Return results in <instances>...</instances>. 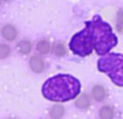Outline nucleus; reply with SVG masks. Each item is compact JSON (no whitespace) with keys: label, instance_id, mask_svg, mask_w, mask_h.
Returning <instances> with one entry per match:
<instances>
[{"label":"nucleus","instance_id":"6","mask_svg":"<svg viewBox=\"0 0 123 119\" xmlns=\"http://www.w3.org/2000/svg\"><path fill=\"white\" fill-rule=\"evenodd\" d=\"M17 29L11 24H6L1 28V36L7 41H13L17 37Z\"/></svg>","mask_w":123,"mask_h":119},{"label":"nucleus","instance_id":"13","mask_svg":"<svg viewBox=\"0 0 123 119\" xmlns=\"http://www.w3.org/2000/svg\"><path fill=\"white\" fill-rule=\"evenodd\" d=\"M64 107L63 106H60V105H55L52 107L51 112H49V115L52 118H60V117H63L64 115Z\"/></svg>","mask_w":123,"mask_h":119},{"label":"nucleus","instance_id":"3","mask_svg":"<svg viewBox=\"0 0 123 119\" xmlns=\"http://www.w3.org/2000/svg\"><path fill=\"white\" fill-rule=\"evenodd\" d=\"M98 70L103 74H106L112 83L123 88V54H105L98 60Z\"/></svg>","mask_w":123,"mask_h":119},{"label":"nucleus","instance_id":"7","mask_svg":"<svg viewBox=\"0 0 123 119\" xmlns=\"http://www.w3.org/2000/svg\"><path fill=\"white\" fill-rule=\"evenodd\" d=\"M106 95H107L106 89H105L103 85L97 84V85L93 87V89H92V97H93L97 102H101V101L106 97Z\"/></svg>","mask_w":123,"mask_h":119},{"label":"nucleus","instance_id":"14","mask_svg":"<svg viewBox=\"0 0 123 119\" xmlns=\"http://www.w3.org/2000/svg\"><path fill=\"white\" fill-rule=\"evenodd\" d=\"M11 53V48L5 45V43H0V60H3V59H6Z\"/></svg>","mask_w":123,"mask_h":119},{"label":"nucleus","instance_id":"15","mask_svg":"<svg viewBox=\"0 0 123 119\" xmlns=\"http://www.w3.org/2000/svg\"><path fill=\"white\" fill-rule=\"evenodd\" d=\"M117 21H118V24H119V25H123V10H121V11L118 12Z\"/></svg>","mask_w":123,"mask_h":119},{"label":"nucleus","instance_id":"12","mask_svg":"<svg viewBox=\"0 0 123 119\" xmlns=\"http://www.w3.org/2000/svg\"><path fill=\"white\" fill-rule=\"evenodd\" d=\"M53 53L57 57H64L67 54V47L63 42H57L53 47Z\"/></svg>","mask_w":123,"mask_h":119},{"label":"nucleus","instance_id":"1","mask_svg":"<svg viewBox=\"0 0 123 119\" xmlns=\"http://www.w3.org/2000/svg\"><path fill=\"white\" fill-rule=\"evenodd\" d=\"M81 93V84L71 75L59 74L49 77L42 85V95L54 102H65L75 99Z\"/></svg>","mask_w":123,"mask_h":119},{"label":"nucleus","instance_id":"9","mask_svg":"<svg viewBox=\"0 0 123 119\" xmlns=\"http://www.w3.org/2000/svg\"><path fill=\"white\" fill-rule=\"evenodd\" d=\"M36 51L40 53V54H48L49 51H51V43L48 40L46 39H42L40 40L37 43H36Z\"/></svg>","mask_w":123,"mask_h":119},{"label":"nucleus","instance_id":"5","mask_svg":"<svg viewBox=\"0 0 123 119\" xmlns=\"http://www.w3.org/2000/svg\"><path fill=\"white\" fill-rule=\"evenodd\" d=\"M29 66H30V69H31L34 72L41 74V72H43V70H45V62H43L42 58L34 55V57H31V58L29 59Z\"/></svg>","mask_w":123,"mask_h":119},{"label":"nucleus","instance_id":"10","mask_svg":"<svg viewBox=\"0 0 123 119\" xmlns=\"http://www.w3.org/2000/svg\"><path fill=\"white\" fill-rule=\"evenodd\" d=\"M31 48H33V46H31V42L29 40H22L17 43V49L21 54H24V55L29 54L31 52Z\"/></svg>","mask_w":123,"mask_h":119},{"label":"nucleus","instance_id":"11","mask_svg":"<svg viewBox=\"0 0 123 119\" xmlns=\"http://www.w3.org/2000/svg\"><path fill=\"white\" fill-rule=\"evenodd\" d=\"M113 115H115L113 108L109 105H105L99 109V117L103 119H111V118H113Z\"/></svg>","mask_w":123,"mask_h":119},{"label":"nucleus","instance_id":"4","mask_svg":"<svg viewBox=\"0 0 123 119\" xmlns=\"http://www.w3.org/2000/svg\"><path fill=\"white\" fill-rule=\"evenodd\" d=\"M69 48L71 49V52L74 54H76L79 57H87L94 51L91 34L86 27L83 30L76 33L71 37V40L69 42Z\"/></svg>","mask_w":123,"mask_h":119},{"label":"nucleus","instance_id":"2","mask_svg":"<svg viewBox=\"0 0 123 119\" xmlns=\"http://www.w3.org/2000/svg\"><path fill=\"white\" fill-rule=\"evenodd\" d=\"M85 27L91 34L94 51L98 55H105L115 46H117V36L112 31L110 24L104 22L100 16H94L92 21H87L85 23Z\"/></svg>","mask_w":123,"mask_h":119},{"label":"nucleus","instance_id":"8","mask_svg":"<svg viewBox=\"0 0 123 119\" xmlns=\"http://www.w3.org/2000/svg\"><path fill=\"white\" fill-rule=\"evenodd\" d=\"M75 106L81 108V109H86L91 106V99L89 96L86 94V93H80L77 96H76V100H75Z\"/></svg>","mask_w":123,"mask_h":119}]
</instances>
